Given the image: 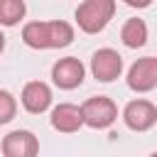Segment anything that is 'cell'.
<instances>
[{
	"mask_svg": "<svg viewBox=\"0 0 157 157\" xmlns=\"http://www.w3.org/2000/svg\"><path fill=\"white\" fill-rule=\"evenodd\" d=\"M115 15V0H83L76 7V25L86 34L101 32Z\"/></svg>",
	"mask_w": 157,
	"mask_h": 157,
	"instance_id": "1",
	"label": "cell"
},
{
	"mask_svg": "<svg viewBox=\"0 0 157 157\" xmlns=\"http://www.w3.org/2000/svg\"><path fill=\"white\" fill-rule=\"evenodd\" d=\"M81 113H83V125L93 130H103L113 125V120L118 118V105L108 96H91L81 105Z\"/></svg>",
	"mask_w": 157,
	"mask_h": 157,
	"instance_id": "2",
	"label": "cell"
},
{
	"mask_svg": "<svg viewBox=\"0 0 157 157\" xmlns=\"http://www.w3.org/2000/svg\"><path fill=\"white\" fill-rule=\"evenodd\" d=\"M123 120L130 130L135 132H145L150 130L155 123H157V108L155 103L145 101V98H137V101H130L123 110Z\"/></svg>",
	"mask_w": 157,
	"mask_h": 157,
	"instance_id": "3",
	"label": "cell"
},
{
	"mask_svg": "<svg viewBox=\"0 0 157 157\" xmlns=\"http://www.w3.org/2000/svg\"><path fill=\"white\" fill-rule=\"evenodd\" d=\"M128 86L137 93H147L157 86V56L137 59L128 71Z\"/></svg>",
	"mask_w": 157,
	"mask_h": 157,
	"instance_id": "4",
	"label": "cell"
},
{
	"mask_svg": "<svg viewBox=\"0 0 157 157\" xmlns=\"http://www.w3.org/2000/svg\"><path fill=\"white\" fill-rule=\"evenodd\" d=\"M91 74L108 83V81H115L120 74H123V56L115 52V49H98L93 56H91Z\"/></svg>",
	"mask_w": 157,
	"mask_h": 157,
	"instance_id": "5",
	"label": "cell"
},
{
	"mask_svg": "<svg viewBox=\"0 0 157 157\" xmlns=\"http://www.w3.org/2000/svg\"><path fill=\"white\" fill-rule=\"evenodd\" d=\"M39 140L29 130H12L2 137V157H37Z\"/></svg>",
	"mask_w": 157,
	"mask_h": 157,
	"instance_id": "6",
	"label": "cell"
},
{
	"mask_svg": "<svg viewBox=\"0 0 157 157\" xmlns=\"http://www.w3.org/2000/svg\"><path fill=\"white\" fill-rule=\"evenodd\" d=\"M83 76H86V69H83V64L76 56H64V59H59L52 66V78L64 91H71V88L81 86L83 83Z\"/></svg>",
	"mask_w": 157,
	"mask_h": 157,
	"instance_id": "7",
	"label": "cell"
},
{
	"mask_svg": "<svg viewBox=\"0 0 157 157\" xmlns=\"http://www.w3.org/2000/svg\"><path fill=\"white\" fill-rule=\"evenodd\" d=\"M22 105L29 113H44L52 105V88L44 81H29L22 88Z\"/></svg>",
	"mask_w": 157,
	"mask_h": 157,
	"instance_id": "8",
	"label": "cell"
},
{
	"mask_svg": "<svg viewBox=\"0 0 157 157\" xmlns=\"http://www.w3.org/2000/svg\"><path fill=\"white\" fill-rule=\"evenodd\" d=\"M81 125H83L81 105L59 103V105L52 110V128H54V130H59V132H76Z\"/></svg>",
	"mask_w": 157,
	"mask_h": 157,
	"instance_id": "9",
	"label": "cell"
},
{
	"mask_svg": "<svg viewBox=\"0 0 157 157\" xmlns=\"http://www.w3.org/2000/svg\"><path fill=\"white\" fill-rule=\"evenodd\" d=\"M44 37H47V49H61L74 42V27L64 20H49L44 22Z\"/></svg>",
	"mask_w": 157,
	"mask_h": 157,
	"instance_id": "10",
	"label": "cell"
},
{
	"mask_svg": "<svg viewBox=\"0 0 157 157\" xmlns=\"http://www.w3.org/2000/svg\"><path fill=\"white\" fill-rule=\"evenodd\" d=\"M120 39H123V44L130 47V49L142 47V44L147 42V25H145L140 17H130V20L123 25V29H120Z\"/></svg>",
	"mask_w": 157,
	"mask_h": 157,
	"instance_id": "11",
	"label": "cell"
},
{
	"mask_svg": "<svg viewBox=\"0 0 157 157\" xmlns=\"http://www.w3.org/2000/svg\"><path fill=\"white\" fill-rule=\"evenodd\" d=\"M25 12H27L25 0H0V25L15 27L25 17Z\"/></svg>",
	"mask_w": 157,
	"mask_h": 157,
	"instance_id": "12",
	"label": "cell"
},
{
	"mask_svg": "<svg viewBox=\"0 0 157 157\" xmlns=\"http://www.w3.org/2000/svg\"><path fill=\"white\" fill-rule=\"evenodd\" d=\"M22 42L32 49H47V37H44V22H27L22 27Z\"/></svg>",
	"mask_w": 157,
	"mask_h": 157,
	"instance_id": "13",
	"label": "cell"
},
{
	"mask_svg": "<svg viewBox=\"0 0 157 157\" xmlns=\"http://www.w3.org/2000/svg\"><path fill=\"white\" fill-rule=\"evenodd\" d=\"M15 113H17V101L12 98L10 91H2L0 88V125L10 123L15 118Z\"/></svg>",
	"mask_w": 157,
	"mask_h": 157,
	"instance_id": "14",
	"label": "cell"
},
{
	"mask_svg": "<svg viewBox=\"0 0 157 157\" xmlns=\"http://www.w3.org/2000/svg\"><path fill=\"white\" fill-rule=\"evenodd\" d=\"M150 2H152V0H125V5H130V7H137V10H140V7H147Z\"/></svg>",
	"mask_w": 157,
	"mask_h": 157,
	"instance_id": "15",
	"label": "cell"
},
{
	"mask_svg": "<svg viewBox=\"0 0 157 157\" xmlns=\"http://www.w3.org/2000/svg\"><path fill=\"white\" fill-rule=\"evenodd\" d=\"M2 49H5V34L0 32V54H2Z\"/></svg>",
	"mask_w": 157,
	"mask_h": 157,
	"instance_id": "16",
	"label": "cell"
},
{
	"mask_svg": "<svg viewBox=\"0 0 157 157\" xmlns=\"http://www.w3.org/2000/svg\"><path fill=\"white\" fill-rule=\"evenodd\" d=\"M150 157H157V152H152V155H150Z\"/></svg>",
	"mask_w": 157,
	"mask_h": 157,
	"instance_id": "17",
	"label": "cell"
}]
</instances>
